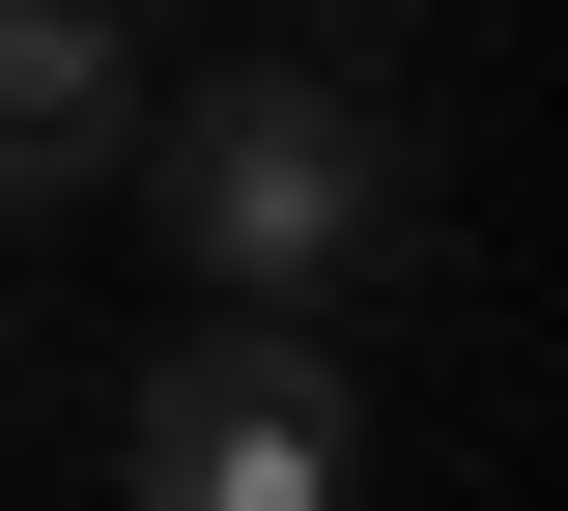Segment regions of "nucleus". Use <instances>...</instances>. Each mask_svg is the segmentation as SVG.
<instances>
[{
	"instance_id": "1",
	"label": "nucleus",
	"mask_w": 568,
	"mask_h": 511,
	"mask_svg": "<svg viewBox=\"0 0 568 511\" xmlns=\"http://www.w3.org/2000/svg\"><path fill=\"white\" fill-rule=\"evenodd\" d=\"M171 256H200V313H369L426 256V171L342 58H227L171 85Z\"/></svg>"
},
{
	"instance_id": "3",
	"label": "nucleus",
	"mask_w": 568,
	"mask_h": 511,
	"mask_svg": "<svg viewBox=\"0 0 568 511\" xmlns=\"http://www.w3.org/2000/svg\"><path fill=\"white\" fill-rule=\"evenodd\" d=\"M85 171H142V29L114 0H0V227L85 200Z\"/></svg>"
},
{
	"instance_id": "2",
	"label": "nucleus",
	"mask_w": 568,
	"mask_h": 511,
	"mask_svg": "<svg viewBox=\"0 0 568 511\" xmlns=\"http://www.w3.org/2000/svg\"><path fill=\"white\" fill-rule=\"evenodd\" d=\"M142 511H369V398H342V313H200L114 427Z\"/></svg>"
},
{
	"instance_id": "4",
	"label": "nucleus",
	"mask_w": 568,
	"mask_h": 511,
	"mask_svg": "<svg viewBox=\"0 0 568 511\" xmlns=\"http://www.w3.org/2000/svg\"><path fill=\"white\" fill-rule=\"evenodd\" d=\"M313 29H426V0H313Z\"/></svg>"
}]
</instances>
